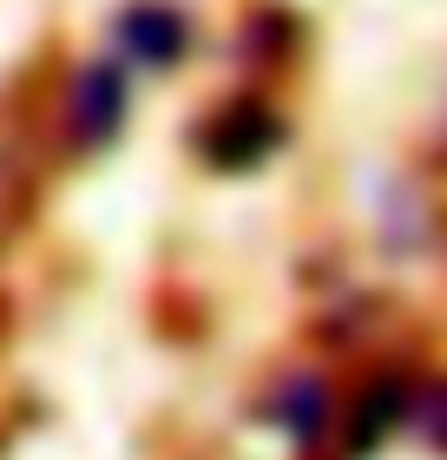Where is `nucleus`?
<instances>
[{
    "mask_svg": "<svg viewBox=\"0 0 447 460\" xmlns=\"http://www.w3.org/2000/svg\"><path fill=\"white\" fill-rule=\"evenodd\" d=\"M125 119V79L112 66H93L86 79H79V99H73V125L79 138H112V125Z\"/></svg>",
    "mask_w": 447,
    "mask_h": 460,
    "instance_id": "nucleus-1",
    "label": "nucleus"
},
{
    "mask_svg": "<svg viewBox=\"0 0 447 460\" xmlns=\"http://www.w3.org/2000/svg\"><path fill=\"white\" fill-rule=\"evenodd\" d=\"M119 40H125V53H132V59L158 66V59H172L184 47V20L165 13V7H132V13L119 20Z\"/></svg>",
    "mask_w": 447,
    "mask_h": 460,
    "instance_id": "nucleus-2",
    "label": "nucleus"
}]
</instances>
